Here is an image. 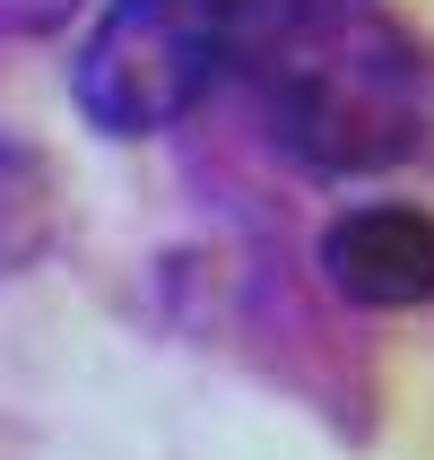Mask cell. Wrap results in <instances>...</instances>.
Segmentation results:
<instances>
[{
	"label": "cell",
	"mask_w": 434,
	"mask_h": 460,
	"mask_svg": "<svg viewBox=\"0 0 434 460\" xmlns=\"http://www.w3.org/2000/svg\"><path fill=\"white\" fill-rule=\"evenodd\" d=\"M226 70L313 174H374L417 148V61L374 0H226Z\"/></svg>",
	"instance_id": "6da1fadb"
},
{
	"label": "cell",
	"mask_w": 434,
	"mask_h": 460,
	"mask_svg": "<svg viewBox=\"0 0 434 460\" xmlns=\"http://www.w3.org/2000/svg\"><path fill=\"white\" fill-rule=\"evenodd\" d=\"M226 70V0H104L70 70L78 113L113 139L174 130Z\"/></svg>",
	"instance_id": "7a4b0ae2"
},
{
	"label": "cell",
	"mask_w": 434,
	"mask_h": 460,
	"mask_svg": "<svg viewBox=\"0 0 434 460\" xmlns=\"http://www.w3.org/2000/svg\"><path fill=\"white\" fill-rule=\"evenodd\" d=\"M322 279L365 313H400V305H426L434 296V217L426 208H400V200H365L348 217L322 226L313 243Z\"/></svg>",
	"instance_id": "3957f363"
},
{
	"label": "cell",
	"mask_w": 434,
	"mask_h": 460,
	"mask_svg": "<svg viewBox=\"0 0 434 460\" xmlns=\"http://www.w3.org/2000/svg\"><path fill=\"white\" fill-rule=\"evenodd\" d=\"M52 243V165L0 130V279L35 270Z\"/></svg>",
	"instance_id": "277c9868"
},
{
	"label": "cell",
	"mask_w": 434,
	"mask_h": 460,
	"mask_svg": "<svg viewBox=\"0 0 434 460\" xmlns=\"http://www.w3.org/2000/svg\"><path fill=\"white\" fill-rule=\"evenodd\" d=\"M78 9H87V0H0V35H61V26L78 18Z\"/></svg>",
	"instance_id": "5b68a950"
}]
</instances>
